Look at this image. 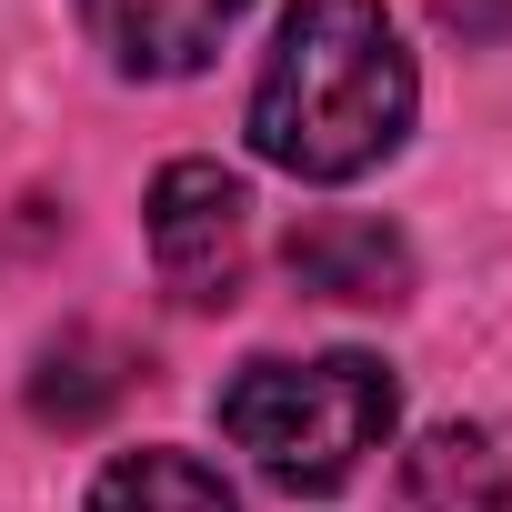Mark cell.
Masks as SVG:
<instances>
[{"mask_svg": "<svg viewBox=\"0 0 512 512\" xmlns=\"http://www.w3.org/2000/svg\"><path fill=\"white\" fill-rule=\"evenodd\" d=\"M412 51L382 0H292L251 81V151L292 181H362L412 131Z\"/></svg>", "mask_w": 512, "mask_h": 512, "instance_id": "6da1fadb", "label": "cell"}, {"mask_svg": "<svg viewBox=\"0 0 512 512\" xmlns=\"http://www.w3.org/2000/svg\"><path fill=\"white\" fill-rule=\"evenodd\" d=\"M402 412V382L372 352H312V362H241L221 382V432L251 452L272 492H342Z\"/></svg>", "mask_w": 512, "mask_h": 512, "instance_id": "7a4b0ae2", "label": "cell"}, {"mask_svg": "<svg viewBox=\"0 0 512 512\" xmlns=\"http://www.w3.org/2000/svg\"><path fill=\"white\" fill-rule=\"evenodd\" d=\"M151 272L181 312H231L251 272V191L221 161H171L151 181Z\"/></svg>", "mask_w": 512, "mask_h": 512, "instance_id": "3957f363", "label": "cell"}, {"mask_svg": "<svg viewBox=\"0 0 512 512\" xmlns=\"http://www.w3.org/2000/svg\"><path fill=\"white\" fill-rule=\"evenodd\" d=\"M282 262H292L302 292L362 302V312H392L412 292V241L392 221H372V211H302L292 241H282Z\"/></svg>", "mask_w": 512, "mask_h": 512, "instance_id": "277c9868", "label": "cell"}, {"mask_svg": "<svg viewBox=\"0 0 512 512\" xmlns=\"http://www.w3.org/2000/svg\"><path fill=\"white\" fill-rule=\"evenodd\" d=\"M241 11H251V0H81L91 41H101L111 71H131V81H181V71H201V61L231 41Z\"/></svg>", "mask_w": 512, "mask_h": 512, "instance_id": "5b68a950", "label": "cell"}, {"mask_svg": "<svg viewBox=\"0 0 512 512\" xmlns=\"http://www.w3.org/2000/svg\"><path fill=\"white\" fill-rule=\"evenodd\" d=\"M392 512H512V472L492 452L482 422H442L402 452L392 472Z\"/></svg>", "mask_w": 512, "mask_h": 512, "instance_id": "8992f818", "label": "cell"}, {"mask_svg": "<svg viewBox=\"0 0 512 512\" xmlns=\"http://www.w3.org/2000/svg\"><path fill=\"white\" fill-rule=\"evenodd\" d=\"M131 372H141V362H131L111 332H91V322H81V332L41 342V362H31V412H41V422H61V432H91V422L131 392Z\"/></svg>", "mask_w": 512, "mask_h": 512, "instance_id": "52a82bcc", "label": "cell"}, {"mask_svg": "<svg viewBox=\"0 0 512 512\" xmlns=\"http://www.w3.org/2000/svg\"><path fill=\"white\" fill-rule=\"evenodd\" d=\"M91 512H241L231 482L191 452H121L101 482H91Z\"/></svg>", "mask_w": 512, "mask_h": 512, "instance_id": "ba28073f", "label": "cell"}]
</instances>
